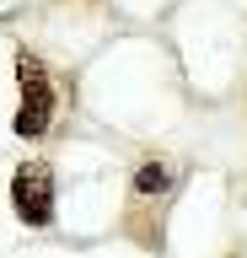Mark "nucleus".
<instances>
[{
    "label": "nucleus",
    "instance_id": "obj_1",
    "mask_svg": "<svg viewBox=\"0 0 247 258\" xmlns=\"http://www.w3.org/2000/svg\"><path fill=\"white\" fill-rule=\"evenodd\" d=\"M17 86H22V108H17V118H11V129H17L22 140L49 135V124H54V86H49L43 59L27 54V48L17 54Z\"/></svg>",
    "mask_w": 247,
    "mask_h": 258
},
{
    "label": "nucleus",
    "instance_id": "obj_2",
    "mask_svg": "<svg viewBox=\"0 0 247 258\" xmlns=\"http://www.w3.org/2000/svg\"><path fill=\"white\" fill-rule=\"evenodd\" d=\"M11 210H17V221H27V226H49L54 221V172L43 161L17 167V177H11Z\"/></svg>",
    "mask_w": 247,
    "mask_h": 258
},
{
    "label": "nucleus",
    "instance_id": "obj_3",
    "mask_svg": "<svg viewBox=\"0 0 247 258\" xmlns=\"http://www.w3.org/2000/svg\"><path fill=\"white\" fill-rule=\"evenodd\" d=\"M167 188H172V167H167V161H145V167L134 172V194H140V199H161Z\"/></svg>",
    "mask_w": 247,
    "mask_h": 258
}]
</instances>
